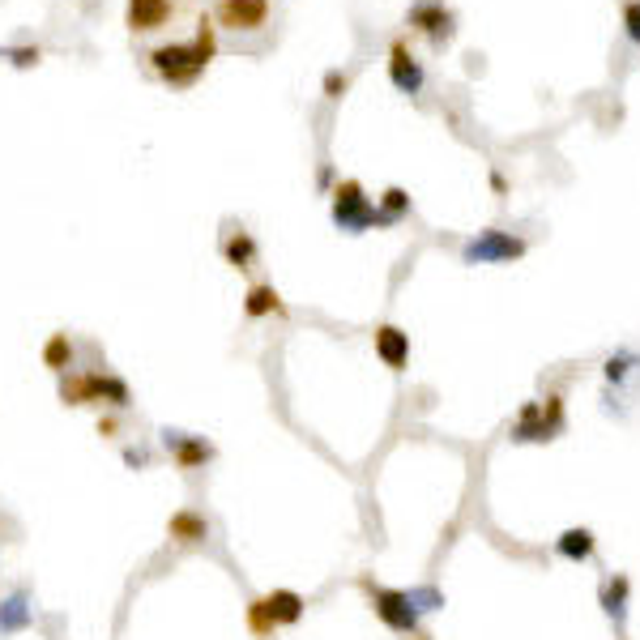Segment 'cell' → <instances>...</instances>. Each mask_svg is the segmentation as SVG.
I'll return each mask as SVG.
<instances>
[{
    "instance_id": "6da1fadb",
    "label": "cell",
    "mask_w": 640,
    "mask_h": 640,
    "mask_svg": "<svg viewBox=\"0 0 640 640\" xmlns=\"http://www.w3.org/2000/svg\"><path fill=\"white\" fill-rule=\"evenodd\" d=\"M218 52V39H214V22H201L197 35H192L188 43H163L150 52V64L154 73L163 77V82L171 86H192L197 77L205 73V64L214 60Z\"/></svg>"
},
{
    "instance_id": "7a4b0ae2",
    "label": "cell",
    "mask_w": 640,
    "mask_h": 640,
    "mask_svg": "<svg viewBox=\"0 0 640 640\" xmlns=\"http://www.w3.org/2000/svg\"><path fill=\"white\" fill-rule=\"evenodd\" d=\"M60 402L64 406H111V410H124L133 402L128 384L120 376H107V372H69L60 376Z\"/></svg>"
},
{
    "instance_id": "3957f363",
    "label": "cell",
    "mask_w": 640,
    "mask_h": 640,
    "mask_svg": "<svg viewBox=\"0 0 640 640\" xmlns=\"http://www.w3.org/2000/svg\"><path fill=\"white\" fill-rule=\"evenodd\" d=\"M333 222H338L346 235H363L372 227H384L380 210L372 205V197L363 192L359 180H342L338 188H333Z\"/></svg>"
},
{
    "instance_id": "277c9868",
    "label": "cell",
    "mask_w": 640,
    "mask_h": 640,
    "mask_svg": "<svg viewBox=\"0 0 640 640\" xmlns=\"http://www.w3.org/2000/svg\"><path fill=\"white\" fill-rule=\"evenodd\" d=\"M564 402L559 397H551L547 406L542 402H525L521 406V414H517V423L508 427V440L512 444H547V440H555L559 431H564Z\"/></svg>"
},
{
    "instance_id": "5b68a950",
    "label": "cell",
    "mask_w": 640,
    "mask_h": 640,
    "mask_svg": "<svg viewBox=\"0 0 640 640\" xmlns=\"http://www.w3.org/2000/svg\"><path fill=\"white\" fill-rule=\"evenodd\" d=\"M363 589H367V598H372V611L384 628H393L402 636L419 632V611H414L406 589H384V585H372V581H363Z\"/></svg>"
},
{
    "instance_id": "8992f818",
    "label": "cell",
    "mask_w": 640,
    "mask_h": 640,
    "mask_svg": "<svg viewBox=\"0 0 640 640\" xmlns=\"http://www.w3.org/2000/svg\"><path fill=\"white\" fill-rule=\"evenodd\" d=\"M525 248L530 244L512 231H478L470 244L461 248V261L466 265H508V261H521Z\"/></svg>"
},
{
    "instance_id": "52a82bcc",
    "label": "cell",
    "mask_w": 640,
    "mask_h": 640,
    "mask_svg": "<svg viewBox=\"0 0 640 640\" xmlns=\"http://www.w3.org/2000/svg\"><path fill=\"white\" fill-rule=\"evenodd\" d=\"M410 26L427 35L436 47H444L448 39L457 35V13L444 5V0H414L410 5Z\"/></svg>"
},
{
    "instance_id": "ba28073f",
    "label": "cell",
    "mask_w": 640,
    "mask_h": 640,
    "mask_svg": "<svg viewBox=\"0 0 640 640\" xmlns=\"http://www.w3.org/2000/svg\"><path fill=\"white\" fill-rule=\"evenodd\" d=\"M269 22V0H218L214 26L227 30H261Z\"/></svg>"
},
{
    "instance_id": "9c48e42d",
    "label": "cell",
    "mask_w": 640,
    "mask_h": 640,
    "mask_svg": "<svg viewBox=\"0 0 640 640\" xmlns=\"http://www.w3.org/2000/svg\"><path fill=\"white\" fill-rule=\"evenodd\" d=\"M163 444H167V453L171 461L180 470H201L205 461H214V444L205 440V436H188V431H163Z\"/></svg>"
},
{
    "instance_id": "30bf717a",
    "label": "cell",
    "mask_w": 640,
    "mask_h": 640,
    "mask_svg": "<svg viewBox=\"0 0 640 640\" xmlns=\"http://www.w3.org/2000/svg\"><path fill=\"white\" fill-rule=\"evenodd\" d=\"M389 82L402 90V94H419L423 82H427L423 64L414 60V52H410L406 43H393V47H389Z\"/></svg>"
},
{
    "instance_id": "8fae6325",
    "label": "cell",
    "mask_w": 640,
    "mask_h": 640,
    "mask_svg": "<svg viewBox=\"0 0 640 640\" xmlns=\"http://www.w3.org/2000/svg\"><path fill=\"white\" fill-rule=\"evenodd\" d=\"M175 13V0H128V30L133 35H150V30L167 26Z\"/></svg>"
},
{
    "instance_id": "7c38bea8",
    "label": "cell",
    "mask_w": 640,
    "mask_h": 640,
    "mask_svg": "<svg viewBox=\"0 0 640 640\" xmlns=\"http://www.w3.org/2000/svg\"><path fill=\"white\" fill-rule=\"evenodd\" d=\"M372 342H376V355L384 367H393V372H402V367L410 363V333L406 329H397V325H380L372 333Z\"/></svg>"
},
{
    "instance_id": "4fadbf2b",
    "label": "cell",
    "mask_w": 640,
    "mask_h": 640,
    "mask_svg": "<svg viewBox=\"0 0 640 640\" xmlns=\"http://www.w3.org/2000/svg\"><path fill=\"white\" fill-rule=\"evenodd\" d=\"M167 538L171 542H184V547H192V542H205L210 538V521L201 517L197 508H180L167 517Z\"/></svg>"
},
{
    "instance_id": "5bb4252c",
    "label": "cell",
    "mask_w": 640,
    "mask_h": 640,
    "mask_svg": "<svg viewBox=\"0 0 640 640\" xmlns=\"http://www.w3.org/2000/svg\"><path fill=\"white\" fill-rule=\"evenodd\" d=\"M598 551V538L594 530H585V525H572V530H564L555 538V555L559 559H572V564H585V559H594Z\"/></svg>"
},
{
    "instance_id": "9a60e30c",
    "label": "cell",
    "mask_w": 640,
    "mask_h": 640,
    "mask_svg": "<svg viewBox=\"0 0 640 640\" xmlns=\"http://www.w3.org/2000/svg\"><path fill=\"white\" fill-rule=\"evenodd\" d=\"M265 606H269V615H274L278 628H295V623L303 619V602L295 589H274V594H265Z\"/></svg>"
},
{
    "instance_id": "2e32d148",
    "label": "cell",
    "mask_w": 640,
    "mask_h": 640,
    "mask_svg": "<svg viewBox=\"0 0 640 640\" xmlns=\"http://www.w3.org/2000/svg\"><path fill=\"white\" fill-rule=\"evenodd\" d=\"M244 316H248V320H261V316H286V303H282V295L274 291V282L252 286L248 299H244Z\"/></svg>"
},
{
    "instance_id": "e0dca14e",
    "label": "cell",
    "mask_w": 640,
    "mask_h": 640,
    "mask_svg": "<svg viewBox=\"0 0 640 640\" xmlns=\"http://www.w3.org/2000/svg\"><path fill=\"white\" fill-rule=\"evenodd\" d=\"M628 594H632V581L628 576H611V581L602 585V611L615 619V628H623V623H628Z\"/></svg>"
},
{
    "instance_id": "ac0fdd59",
    "label": "cell",
    "mask_w": 640,
    "mask_h": 640,
    "mask_svg": "<svg viewBox=\"0 0 640 640\" xmlns=\"http://www.w3.org/2000/svg\"><path fill=\"white\" fill-rule=\"evenodd\" d=\"M222 256H227V265L239 269V274H248V269L256 265V239L248 231H231L227 239H222Z\"/></svg>"
},
{
    "instance_id": "d6986e66",
    "label": "cell",
    "mask_w": 640,
    "mask_h": 640,
    "mask_svg": "<svg viewBox=\"0 0 640 640\" xmlns=\"http://www.w3.org/2000/svg\"><path fill=\"white\" fill-rule=\"evenodd\" d=\"M43 367H52L56 376H64L73 367V342H69V333H52L43 346Z\"/></svg>"
},
{
    "instance_id": "ffe728a7",
    "label": "cell",
    "mask_w": 640,
    "mask_h": 640,
    "mask_svg": "<svg viewBox=\"0 0 640 640\" xmlns=\"http://www.w3.org/2000/svg\"><path fill=\"white\" fill-rule=\"evenodd\" d=\"M376 210H380V218H384V227H393L397 218L410 214V192H406V188H384V197L376 201Z\"/></svg>"
},
{
    "instance_id": "44dd1931",
    "label": "cell",
    "mask_w": 640,
    "mask_h": 640,
    "mask_svg": "<svg viewBox=\"0 0 640 640\" xmlns=\"http://www.w3.org/2000/svg\"><path fill=\"white\" fill-rule=\"evenodd\" d=\"M248 632H252V636H261V640L278 632V623H274V615H269L265 598H252V602H248Z\"/></svg>"
},
{
    "instance_id": "7402d4cb",
    "label": "cell",
    "mask_w": 640,
    "mask_h": 640,
    "mask_svg": "<svg viewBox=\"0 0 640 640\" xmlns=\"http://www.w3.org/2000/svg\"><path fill=\"white\" fill-rule=\"evenodd\" d=\"M26 623H30V606H26L22 594L9 598V602H0V628H5V632H18V628H26Z\"/></svg>"
},
{
    "instance_id": "603a6c76",
    "label": "cell",
    "mask_w": 640,
    "mask_h": 640,
    "mask_svg": "<svg viewBox=\"0 0 640 640\" xmlns=\"http://www.w3.org/2000/svg\"><path fill=\"white\" fill-rule=\"evenodd\" d=\"M0 60L18 64V69H35V64L43 60V52H39V47H30V43H22V47H0Z\"/></svg>"
},
{
    "instance_id": "cb8c5ba5",
    "label": "cell",
    "mask_w": 640,
    "mask_h": 640,
    "mask_svg": "<svg viewBox=\"0 0 640 640\" xmlns=\"http://www.w3.org/2000/svg\"><path fill=\"white\" fill-rule=\"evenodd\" d=\"M632 363H636V355H628V350H623V355L606 359L602 372H606V380H611V384H623V380H628V372H632Z\"/></svg>"
},
{
    "instance_id": "d4e9b609",
    "label": "cell",
    "mask_w": 640,
    "mask_h": 640,
    "mask_svg": "<svg viewBox=\"0 0 640 640\" xmlns=\"http://www.w3.org/2000/svg\"><path fill=\"white\" fill-rule=\"evenodd\" d=\"M623 35L640 47V0H628V5H623Z\"/></svg>"
},
{
    "instance_id": "484cf974",
    "label": "cell",
    "mask_w": 640,
    "mask_h": 640,
    "mask_svg": "<svg viewBox=\"0 0 640 640\" xmlns=\"http://www.w3.org/2000/svg\"><path fill=\"white\" fill-rule=\"evenodd\" d=\"M410 602H414V611H436V606H444V598L436 594V589H406Z\"/></svg>"
},
{
    "instance_id": "4316f807",
    "label": "cell",
    "mask_w": 640,
    "mask_h": 640,
    "mask_svg": "<svg viewBox=\"0 0 640 640\" xmlns=\"http://www.w3.org/2000/svg\"><path fill=\"white\" fill-rule=\"evenodd\" d=\"M346 86H350L346 73H342V69H329V73H325V86H320V90H325V99H342Z\"/></svg>"
},
{
    "instance_id": "83f0119b",
    "label": "cell",
    "mask_w": 640,
    "mask_h": 640,
    "mask_svg": "<svg viewBox=\"0 0 640 640\" xmlns=\"http://www.w3.org/2000/svg\"><path fill=\"white\" fill-rule=\"evenodd\" d=\"M116 431H120V423L111 419V414H103V419H99V436H116Z\"/></svg>"
},
{
    "instance_id": "f1b7e54d",
    "label": "cell",
    "mask_w": 640,
    "mask_h": 640,
    "mask_svg": "<svg viewBox=\"0 0 640 640\" xmlns=\"http://www.w3.org/2000/svg\"><path fill=\"white\" fill-rule=\"evenodd\" d=\"M124 461H128V466H146V453H137V448H128V453H124Z\"/></svg>"
},
{
    "instance_id": "f546056e",
    "label": "cell",
    "mask_w": 640,
    "mask_h": 640,
    "mask_svg": "<svg viewBox=\"0 0 640 640\" xmlns=\"http://www.w3.org/2000/svg\"><path fill=\"white\" fill-rule=\"evenodd\" d=\"M491 188H495V192H500V197H504V192H508V180H504V175H500V171H491Z\"/></svg>"
},
{
    "instance_id": "4dcf8cb0",
    "label": "cell",
    "mask_w": 640,
    "mask_h": 640,
    "mask_svg": "<svg viewBox=\"0 0 640 640\" xmlns=\"http://www.w3.org/2000/svg\"><path fill=\"white\" fill-rule=\"evenodd\" d=\"M414 640H427V636H423V632H414Z\"/></svg>"
}]
</instances>
